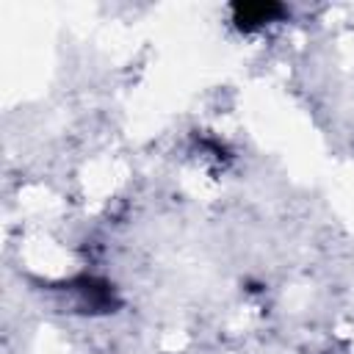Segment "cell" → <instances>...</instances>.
<instances>
[{
    "label": "cell",
    "instance_id": "6da1fadb",
    "mask_svg": "<svg viewBox=\"0 0 354 354\" xmlns=\"http://www.w3.org/2000/svg\"><path fill=\"white\" fill-rule=\"evenodd\" d=\"M282 8L279 6H271V3H249V6H235V22L241 28H254V25H263V22H271L274 14H279Z\"/></svg>",
    "mask_w": 354,
    "mask_h": 354
}]
</instances>
